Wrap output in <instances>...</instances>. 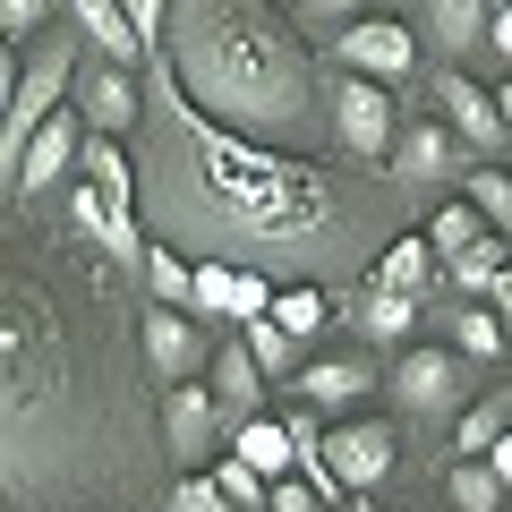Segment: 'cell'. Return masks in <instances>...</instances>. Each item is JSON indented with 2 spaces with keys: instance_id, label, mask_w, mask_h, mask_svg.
Wrapping results in <instances>:
<instances>
[{
  "instance_id": "cell-1",
  "label": "cell",
  "mask_w": 512,
  "mask_h": 512,
  "mask_svg": "<svg viewBox=\"0 0 512 512\" xmlns=\"http://www.w3.org/2000/svg\"><path fill=\"white\" fill-rule=\"evenodd\" d=\"M146 188H137V205H146L154 239H171V248H188L197 239V256H256V248H316V239L350 231V197L333 171L299 163V154L282 146H256V137H231L222 120H205L197 103H188L180 86H154L146 103Z\"/></svg>"
},
{
  "instance_id": "cell-2",
  "label": "cell",
  "mask_w": 512,
  "mask_h": 512,
  "mask_svg": "<svg viewBox=\"0 0 512 512\" xmlns=\"http://www.w3.org/2000/svg\"><path fill=\"white\" fill-rule=\"evenodd\" d=\"M163 69L231 137H256V146H282V154L325 137L333 94L316 77L299 26L274 18V0H171Z\"/></svg>"
},
{
  "instance_id": "cell-3",
  "label": "cell",
  "mask_w": 512,
  "mask_h": 512,
  "mask_svg": "<svg viewBox=\"0 0 512 512\" xmlns=\"http://www.w3.org/2000/svg\"><path fill=\"white\" fill-rule=\"evenodd\" d=\"M77 94V43L69 35H35L18 52V77H9V120H0V171H18L26 137L52 120L60 103Z\"/></svg>"
},
{
  "instance_id": "cell-4",
  "label": "cell",
  "mask_w": 512,
  "mask_h": 512,
  "mask_svg": "<svg viewBox=\"0 0 512 512\" xmlns=\"http://www.w3.org/2000/svg\"><path fill=\"white\" fill-rule=\"evenodd\" d=\"M163 444H171V461H222V444H231V410H222V393L214 384H197V376H180L163 393Z\"/></svg>"
},
{
  "instance_id": "cell-5",
  "label": "cell",
  "mask_w": 512,
  "mask_h": 512,
  "mask_svg": "<svg viewBox=\"0 0 512 512\" xmlns=\"http://www.w3.org/2000/svg\"><path fill=\"white\" fill-rule=\"evenodd\" d=\"M86 137H94V120L77 103H60L52 120L26 137V154H18V171H9V197H43V188H60L77 163H86Z\"/></svg>"
},
{
  "instance_id": "cell-6",
  "label": "cell",
  "mask_w": 512,
  "mask_h": 512,
  "mask_svg": "<svg viewBox=\"0 0 512 512\" xmlns=\"http://www.w3.org/2000/svg\"><path fill=\"white\" fill-rule=\"evenodd\" d=\"M333 137H342L359 163H393V137H402V120H393V86L342 69V86H333Z\"/></svg>"
},
{
  "instance_id": "cell-7",
  "label": "cell",
  "mask_w": 512,
  "mask_h": 512,
  "mask_svg": "<svg viewBox=\"0 0 512 512\" xmlns=\"http://www.w3.org/2000/svg\"><path fill=\"white\" fill-rule=\"evenodd\" d=\"M333 60H342L350 77H376V86H402L410 69H419V35H410L402 18H359L333 35Z\"/></svg>"
},
{
  "instance_id": "cell-8",
  "label": "cell",
  "mask_w": 512,
  "mask_h": 512,
  "mask_svg": "<svg viewBox=\"0 0 512 512\" xmlns=\"http://www.w3.org/2000/svg\"><path fill=\"white\" fill-rule=\"evenodd\" d=\"M77 111L94 120V137H128V128H146V103L154 94L137 86V69H120V60H94V69H77Z\"/></svg>"
},
{
  "instance_id": "cell-9",
  "label": "cell",
  "mask_w": 512,
  "mask_h": 512,
  "mask_svg": "<svg viewBox=\"0 0 512 512\" xmlns=\"http://www.w3.org/2000/svg\"><path fill=\"white\" fill-rule=\"evenodd\" d=\"M393 419H342V427H325V461H333V478H342L350 495H367L376 478H393Z\"/></svg>"
},
{
  "instance_id": "cell-10",
  "label": "cell",
  "mask_w": 512,
  "mask_h": 512,
  "mask_svg": "<svg viewBox=\"0 0 512 512\" xmlns=\"http://www.w3.org/2000/svg\"><path fill=\"white\" fill-rule=\"evenodd\" d=\"M461 171V128L444 120H402V137H393V180L402 188H436V180H453Z\"/></svg>"
},
{
  "instance_id": "cell-11",
  "label": "cell",
  "mask_w": 512,
  "mask_h": 512,
  "mask_svg": "<svg viewBox=\"0 0 512 512\" xmlns=\"http://www.w3.org/2000/svg\"><path fill=\"white\" fill-rule=\"evenodd\" d=\"M393 402H402L410 419H444V410L461 402V350H402Z\"/></svg>"
},
{
  "instance_id": "cell-12",
  "label": "cell",
  "mask_w": 512,
  "mask_h": 512,
  "mask_svg": "<svg viewBox=\"0 0 512 512\" xmlns=\"http://www.w3.org/2000/svg\"><path fill=\"white\" fill-rule=\"evenodd\" d=\"M291 393H299L308 410H325V419H350V410L376 393V367H367L359 350H342V359H308V367L291 376Z\"/></svg>"
},
{
  "instance_id": "cell-13",
  "label": "cell",
  "mask_w": 512,
  "mask_h": 512,
  "mask_svg": "<svg viewBox=\"0 0 512 512\" xmlns=\"http://www.w3.org/2000/svg\"><path fill=\"white\" fill-rule=\"evenodd\" d=\"M436 111H444V120L461 128V146H478V154H487V146H504V137H512V128H504V103H495L487 86H470L461 69H436Z\"/></svg>"
},
{
  "instance_id": "cell-14",
  "label": "cell",
  "mask_w": 512,
  "mask_h": 512,
  "mask_svg": "<svg viewBox=\"0 0 512 512\" xmlns=\"http://www.w3.org/2000/svg\"><path fill=\"white\" fill-rule=\"evenodd\" d=\"M146 359L163 367L171 384H180V376H197V367H214V359H205V333L188 325V308H163V299L146 308Z\"/></svg>"
},
{
  "instance_id": "cell-15",
  "label": "cell",
  "mask_w": 512,
  "mask_h": 512,
  "mask_svg": "<svg viewBox=\"0 0 512 512\" xmlns=\"http://www.w3.org/2000/svg\"><path fill=\"white\" fill-rule=\"evenodd\" d=\"M205 384L222 393V410H231V427H239V419H256V410H265V384H274V376L256 367V350H248V342H222V350H214V367H205Z\"/></svg>"
},
{
  "instance_id": "cell-16",
  "label": "cell",
  "mask_w": 512,
  "mask_h": 512,
  "mask_svg": "<svg viewBox=\"0 0 512 512\" xmlns=\"http://www.w3.org/2000/svg\"><path fill=\"white\" fill-rule=\"evenodd\" d=\"M436 274H444L436 239H427V231H393V239L376 248V274H367V282H384V291H410V299H419Z\"/></svg>"
},
{
  "instance_id": "cell-17",
  "label": "cell",
  "mask_w": 512,
  "mask_h": 512,
  "mask_svg": "<svg viewBox=\"0 0 512 512\" xmlns=\"http://www.w3.org/2000/svg\"><path fill=\"white\" fill-rule=\"evenodd\" d=\"M69 18L86 26V43H94L103 60H120V69H137V60H154V52H146V35L128 26V9H120V0H69Z\"/></svg>"
},
{
  "instance_id": "cell-18",
  "label": "cell",
  "mask_w": 512,
  "mask_h": 512,
  "mask_svg": "<svg viewBox=\"0 0 512 512\" xmlns=\"http://www.w3.org/2000/svg\"><path fill=\"white\" fill-rule=\"evenodd\" d=\"M410 325H419V299H410V291H384V282H367V291L350 299V333H359V342H402Z\"/></svg>"
},
{
  "instance_id": "cell-19",
  "label": "cell",
  "mask_w": 512,
  "mask_h": 512,
  "mask_svg": "<svg viewBox=\"0 0 512 512\" xmlns=\"http://www.w3.org/2000/svg\"><path fill=\"white\" fill-rule=\"evenodd\" d=\"M231 453H239V461H256L265 478H291L299 444H291V427H282V419H265V410H256V419H239V427H231Z\"/></svg>"
},
{
  "instance_id": "cell-20",
  "label": "cell",
  "mask_w": 512,
  "mask_h": 512,
  "mask_svg": "<svg viewBox=\"0 0 512 512\" xmlns=\"http://www.w3.org/2000/svg\"><path fill=\"white\" fill-rule=\"evenodd\" d=\"M461 197L487 214L495 239H512V171H504V163H470V171H461Z\"/></svg>"
},
{
  "instance_id": "cell-21",
  "label": "cell",
  "mask_w": 512,
  "mask_h": 512,
  "mask_svg": "<svg viewBox=\"0 0 512 512\" xmlns=\"http://www.w3.org/2000/svg\"><path fill=\"white\" fill-rule=\"evenodd\" d=\"M146 291L163 299V308H188V299H197V256H180L171 239H154L146 248Z\"/></svg>"
},
{
  "instance_id": "cell-22",
  "label": "cell",
  "mask_w": 512,
  "mask_h": 512,
  "mask_svg": "<svg viewBox=\"0 0 512 512\" xmlns=\"http://www.w3.org/2000/svg\"><path fill=\"white\" fill-rule=\"evenodd\" d=\"M239 342L256 350V367H265V376H274V384H291L299 367H308V359H299V333H282L274 316H256V325H239Z\"/></svg>"
},
{
  "instance_id": "cell-23",
  "label": "cell",
  "mask_w": 512,
  "mask_h": 512,
  "mask_svg": "<svg viewBox=\"0 0 512 512\" xmlns=\"http://www.w3.org/2000/svg\"><path fill=\"white\" fill-rule=\"evenodd\" d=\"M444 495H453L461 512H495V504H504V470H495L487 453H478V461H453V470H444Z\"/></svg>"
},
{
  "instance_id": "cell-24",
  "label": "cell",
  "mask_w": 512,
  "mask_h": 512,
  "mask_svg": "<svg viewBox=\"0 0 512 512\" xmlns=\"http://www.w3.org/2000/svg\"><path fill=\"white\" fill-rule=\"evenodd\" d=\"M427 239H436V256L453 265L461 248H478V239H487V214H478L470 197H453V205H436V214H427Z\"/></svg>"
},
{
  "instance_id": "cell-25",
  "label": "cell",
  "mask_w": 512,
  "mask_h": 512,
  "mask_svg": "<svg viewBox=\"0 0 512 512\" xmlns=\"http://www.w3.org/2000/svg\"><path fill=\"white\" fill-rule=\"evenodd\" d=\"M495 436H512V393H487L478 410H461V436H453V461H478Z\"/></svg>"
},
{
  "instance_id": "cell-26",
  "label": "cell",
  "mask_w": 512,
  "mask_h": 512,
  "mask_svg": "<svg viewBox=\"0 0 512 512\" xmlns=\"http://www.w3.org/2000/svg\"><path fill=\"white\" fill-rule=\"evenodd\" d=\"M478 26H487V0H427V35H436V52H470Z\"/></svg>"
},
{
  "instance_id": "cell-27",
  "label": "cell",
  "mask_w": 512,
  "mask_h": 512,
  "mask_svg": "<svg viewBox=\"0 0 512 512\" xmlns=\"http://www.w3.org/2000/svg\"><path fill=\"white\" fill-rule=\"evenodd\" d=\"M504 265H512V239H478V248H461L453 256V265H444V274H453L461 282V291H495V282H504Z\"/></svg>"
},
{
  "instance_id": "cell-28",
  "label": "cell",
  "mask_w": 512,
  "mask_h": 512,
  "mask_svg": "<svg viewBox=\"0 0 512 512\" xmlns=\"http://www.w3.org/2000/svg\"><path fill=\"white\" fill-rule=\"evenodd\" d=\"M205 470H214V487L231 495V504H248V512H265V504H274V478L256 470V461H239V453H222V461H205Z\"/></svg>"
},
{
  "instance_id": "cell-29",
  "label": "cell",
  "mask_w": 512,
  "mask_h": 512,
  "mask_svg": "<svg viewBox=\"0 0 512 512\" xmlns=\"http://www.w3.org/2000/svg\"><path fill=\"white\" fill-rule=\"evenodd\" d=\"M231 299H239V265L231 256H197V299H188V308L197 316H231Z\"/></svg>"
},
{
  "instance_id": "cell-30",
  "label": "cell",
  "mask_w": 512,
  "mask_h": 512,
  "mask_svg": "<svg viewBox=\"0 0 512 512\" xmlns=\"http://www.w3.org/2000/svg\"><path fill=\"white\" fill-rule=\"evenodd\" d=\"M274 325L299 333V342H316V333H325V291H316V282H291V291L274 299Z\"/></svg>"
},
{
  "instance_id": "cell-31",
  "label": "cell",
  "mask_w": 512,
  "mask_h": 512,
  "mask_svg": "<svg viewBox=\"0 0 512 512\" xmlns=\"http://www.w3.org/2000/svg\"><path fill=\"white\" fill-rule=\"evenodd\" d=\"M461 350H470V359H504V350H512L504 316H495V308H461Z\"/></svg>"
},
{
  "instance_id": "cell-32",
  "label": "cell",
  "mask_w": 512,
  "mask_h": 512,
  "mask_svg": "<svg viewBox=\"0 0 512 512\" xmlns=\"http://www.w3.org/2000/svg\"><path fill=\"white\" fill-rule=\"evenodd\" d=\"M171 512H248V504H231V495L214 487V470H188L180 487H171Z\"/></svg>"
},
{
  "instance_id": "cell-33",
  "label": "cell",
  "mask_w": 512,
  "mask_h": 512,
  "mask_svg": "<svg viewBox=\"0 0 512 512\" xmlns=\"http://www.w3.org/2000/svg\"><path fill=\"white\" fill-rule=\"evenodd\" d=\"M367 0H299V26L308 35H342V26H359Z\"/></svg>"
},
{
  "instance_id": "cell-34",
  "label": "cell",
  "mask_w": 512,
  "mask_h": 512,
  "mask_svg": "<svg viewBox=\"0 0 512 512\" xmlns=\"http://www.w3.org/2000/svg\"><path fill=\"white\" fill-rule=\"evenodd\" d=\"M274 282H265V274H248V265H239V299H231V325H256V316H274Z\"/></svg>"
},
{
  "instance_id": "cell-35",
  "label": "cell",
  "mask_w": 512,
  "mask_h": 512,
  "mask_svg": "<svg viewBox=\"0 0 512 512\" xmlns=\"http://www.w3.org/2000/svg\"><path fill=\"white\" fill-rule=\"evenodd\" d=\"M120 9H128V26L146 35V52L163 60V35H171V0H120Z\"/></svg>"
},
{
  "instance_id": "cell-36",
  "label": "cell",
  "mask_w": 512,
  "mask_h": 512,
  "mask_svg": "<svg viewBox=\"0 0 512 512\" xmlns=\"http://www.w3.org/2000/svg\"><path fill=\"white\" fill-rule=\"evenodd\" d=\"M265 512H333V504H325L316 478H274V504H265Z\"/></svg>"
},
{
  "instance_id": "cell-37",
  "label": "cell",
  "mask_w": 512,
  "mask_h": 512,
  "mask_svg": "<svg viewBox=\"0 0 512 512\" xmlns=\"http://www.w3.org/2000/svg\"><path fill=\"white\" fill-rule=\"evenodd\" d=\"M43 9H52V0H0V26H9V43H35V35H43Z\"/></svg>"
},
{
  "instance_id": "cell-38",
  "label": "cell",
  "mask_w": 512,
  "mask_h": 512,
  "mask_svg": "<svg viewBox=\"0 0 512 512\" xmlns=\"http://www.w3.org/2000/svg\"><path fill=\"white\" fill-rule=\"evenodd\" d=\"M487 299H495V316H504V333H512V265H504V282H495Z\"/></svg>"
},
{
  "instance_id": "cell-39",
  "label": "cell",
  "mask_w": 512,
  "mask_h": 512,
  "mask_svg": "<svg viewBox=\"0 0 512 512\" xmlns=\"http://www.w3.org/2000/svg\"><path fill=\"white\" fill-rule=\"evenodd\" d=\"M487 35H495V52H512V9H495V18H487Z\"/></svg>"
},
{
  "instance_id": "cell-40",
  "label": "cell",
  "mask_w": 512,
  "mask_h": 512,
  "mask_svg": "<svg viewBox=\"0 0 512 512\" xmlns=\"http://www.w3.org/2000/svg\"><path fill=\"white\" fill-rule=\"evenodd\" d=\"M487 461L504 470V487H512V436H495V444H487Z\"/></svg>"
},
{
  "instance_id": "cell-41",
  "label": "cell",
  "mask_w": 512,
  "mask_h": 512,
  "mask_svg": "<svg viewBox=\"0 0 512 512\" xmlns=\"http://www.w3.org/2000/svg\"><path fill=\"white\" fill-rule=\"evenodd\" d=\"M495 103H504V128H512V77H504V86H495Z\"/></svg>"
},
{
  "instance_id": "cell-42",
  "label": "cell",
  "mask_w": 512,
  "mask_h": 512,
  "mask_svg": "<svg viewBox=\"0 0 512 512\" xmlns=\"http://www.w3.org/2000/svg\"><path fill=\"white\" fill-rule=\"evenodd\" d=\"M393 9H410V0H393Z\"/></svg>"
},
{
  "instance_id": "cell-43",
  "label": "cell",
  "mask_w": 512,
  "mask_h": 512,
  "mask_svg": "<svg viewBox=\"0 0 512 512\" xmlns=\"http://www.w3.org/2000/svg\"><path fill=\"white\" fill-rule=\"evenodd\" d=\"M495 9H512V0H495Z\"/></svg>"
},
{
  "instance_id": "cell-44",
  "label": "cell",
  "mask_w": 512,
  "mask_h": 512,
  "mask_svg": "<svg viewBox=\"0 0 512 512\" xmlns=\"http://www.w3.org/2000/svg\"><path fill=\"white\" fill-rule=\"evenodd\" d=\"M291 9H299V0H291Z\"/></svg>"
}]
</instances>
